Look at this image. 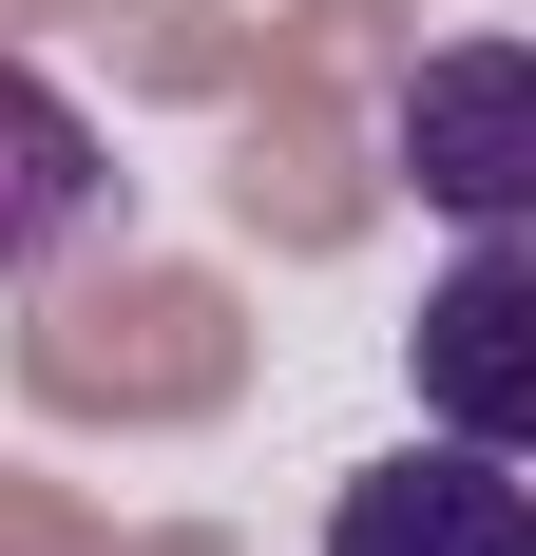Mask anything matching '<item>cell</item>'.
I'll use <instances>...</instances> for the list:
<instances>
[{
    "label": "cell",
    "instance_id": "obj_1",
    "mask_svg": "<svg viewBox=\"0 0 536 556\" xmlns=\"http://www.w3.org/2000/svg\"><path fill=\"white\" fill-rule=\"evenodd\" d=\"M383 173L441 230H536V39H422L383 77Z\"/></svg>",
    "mask_w": 536,
    "mask_h": 556
},
{
    "label": "cell",
    "instance_id": "obj_2",
    "mask_svg": "<svg viewBox=\"0 0 536 556\" xmlns=\"http://www.w3.org/2000/svg\"><path fill=\"white\" fill-rule=\"evenodd\" d=\"M403 365H422V422L536 460V230H460V269L422 288Z\"/></svg>",
    "mask_w": 536,
    "mask_h": 556
},
{
    "label": "cell",
    "instance_id": "obj_3",
    "mask_svg": "<svg viewBox=\"0 0 536 556\" xmlns=\"http://www.w3.org/2000/svg\"><path fill=\"white\" fill-rule=\"evenodd\" d=\"M326 556H536V480L498 442H403V460H365L345 500H326Z\"/></svg>",
    "mask_w": 536,
    "mask_h": 556
},
{
    "label": "cell",
    "instance_id": "obj_4",
    "mask_svg": "<svg viewBox=\"0 0 536 556\" xmlns=\"http://www.w3.org/2000/svg\"><path fill=\"white\" fill-rule=\"evenodd\" d=\"M97 230H115V135L58 97L39 58H0V288L77 269Z\"/></svg>",
    "mask_w": 536,
    "mask_h": 556
}]
</instances>
